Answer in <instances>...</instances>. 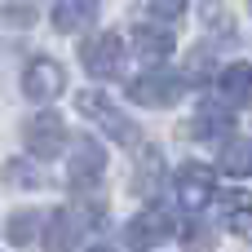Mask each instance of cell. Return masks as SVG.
I'll list each match as a JSON object with an SVG mask.
<instances>
[{
  "label": "cell",
  "instance_id": "4fadbf2b",
  "mask_svg": "<svg viewBox=\"0 0 252 252\" xmlns=\"http://www.w3.org/2000/svg\"><path fill=\"white\" fill-rule=\"evenodd\" d=\"M97 18V0H58L53 4V27L58 31H80Z\"/></svg>",
  "mask_w": 252,
  "mask_h": 252
},
{
  "label": "cell",
  "instance_id": "d6986e66",
  "mask_svg": "<svg viewBox=\"0 0 252 252\" xmlns=\"http://www.w3.org/2000/svg\"><path fill=\"white\" fill-rule=\"evenodd\" d=\"M151 13H155L159 22H177V18L186 13V0H151Z\"/></svg>",
  "mask_w": 252,
  "mask_h": 252
},
{
  "label": "cell",
  "instance_id": "9c48e42d",
  "mask_svg": "<svg viewBox=\"0 0 252 252\" xmlns=\"http://www.w3.org/2000/svg\"><path fill=\"white\" fill-rule=\"evenodd\" d=\"M62 84H66V75H62V66H58L53 58H31L27 71H22V93H27L31 102H49V97H58Z\"/></svg>",
  "mask_w": 252,
  "mask_h": 252
},
{
  "label": "cell",
  "instance_id": "6da1fadb",
  "mask_svg": "<svg viewBox=\"0 0 252 252\" xmlns=\"http://www.w3.org/2000/svg\"><path fill=\"white\" fill-rule=\"evenodd\" d=\"M124 58H128V44H124V35H115V31H102V35H93V40L80 49V62H84V71H89L93 80H115V75L124 71Z\"/></svg>",
  "mask_w": 252,
  "mask_h": 252
},
{
  "label": "cell",
  "instance_id": "ffe728a7",
  "mask_svg": "<svg viewBox=\"0 0 252 252\" xmlns=\"http://www.w3.org/2000/svg\"><path fill=\"white\" fill-rule=\"evenodd\" d=\"M199 13L208 18V27H213V31H230V22H226V13H221V4H217V0H199Z\"/></svg>",
  "mask_w": 252,
  "mask_h": 252
},
{
  "label": "cell",
  "instance_id": "ac0fdd59",
  "mask_svg": "<svg viewBox=\"0 0 252 252\" xmlns=\"http://www.w3.org/2000/svg\"><path fill=\"white\" fill-rule=\"evenodd\" d=\"M4 182H9V186H27V190H35L44 177H40L27 159H9V164H4Z\"/></svg>",
  "mask_w": 252,
  "mask_h": 252
},
{
  "label": "cell",
  "instance_id": "7402d4cb",
  "mask_svg": "<svg viewBox=\"0 0 252 252\" xmlns=\"http://www.w3.org/2000/svg\"><path fill=\"white\" fill-rule=\"evenodd\" d=\"M93 252H111V248H93Z\"/></svg>",
  "mask_w": 252,
  "mask_h": 252
},
{
  "label": "cell",
  "instance_id": "52a82bcc",
  "mask_svg": "<svg viewBox=\"0 0 252 252\" xmlns=\"http://www.w3.org/2000/svg\"><path fill=\"white\" fill-rule=\"evenodd\" d=\"M102 173H106V151L93 137H80L75 151H71V164H66V182L75 190H89V186L102 182Z\"/></svg>",
  "mask_w": 252,
  "mask_h": 252
},
{
  "label": "cell",
  "instance_id": "30bf717a",
  "mask_svg": "<svg viewBox=\"0 0 252 252\" xmlns=\"http://www.w3.org/2000/svg\"><path fill=\"white\" fill-rule=\"evenodd\" d=\"M133 49H137L142 62L159 66V62L173 58L177 40H173V31H164V27H155V22H142V27H133Z\"/></svg>",
  "mask_w": 252,
  "mask_h": 252
},
{
  "label": "cell",
  "instance_id": "3957f363",
  "mask_svg": "<svg viewBox=\"0 0 252 252\" xmlns=\"http://www.w3.org/2000/svg\"><path fill=\"white\" fill-rule=\"evenodd\" d=\"M164 239H173V217H168V208H159V204H151L146 213H137V217L124 226V244L133 252H151V248H159Z\"/></svg>",
  "mask_w": 252,
  "mask_h": 252
},
{
  "label": "cell",
  "instance_id": "2e32d148",
  "mask_svg": "<svg viewBox=\"0 0 252 252\" xmlns=\"http://www.w3.org/2000/svg\"><path fill=\"white\" fill-rule=\"evenodd\" d=\"M35 226H40V213H31V208H22V213H13V217H9V244H18V248H27V244L35 239Z\"/></svg>",
  "mask_w": 252,
  "mask_h": 252
},
{
  "label": "cell",
  "instance_id": "8992f818",
  "mask_svg": "<svg viewBox=\"0 0 252 252\" xmlns=\"http://www.w3.org/2000/svg\"><path fill=\"white\" fill-rule=\"evenodd\" d=\"M182 89H186V80H182V75L146 71V75H137V80L128 84V97H133L137 106H173V102L182 97Z\"/></svg>",
  "mask_w": 252,
  "mask_h": 252
},
{
  "label": "cell",
  "instance_id": "44dd1931",
  "mask_svg": "<svg viewBox=\"0 0 252 252\" xmlns=\"http://www.w3.org/2000/svg\"><path fill=\"white\" fill-rule=\"evenodd\" d=\"M182 244H186V252H204V248H208L204 226H186V230H182Z\"/></svg>",
  "mask_w": 252,
  "mask_h": 252
},
{
  "label": "cell",
  "instance_id": "7c38bea8",
  "mask_svg": "<svg viewBox=\"0 0 252 252\" xmlns=\"http://www.w3.org/2000/svg\"><path fill=\"white\" fill-rule=\"evenodd\" d=\"M221 221L226 230H235L239 239H252V195L248 190H230L221 199Z\"/></svg>",
  "mask_w": 252,
  "mask_h": 252
},
{
  "label": "cell",
  "instance_id": "5bb4252c",
  "mask_svg": "<svg viewBox=\"0 0 252 252\" xmlns=\"http://www.w3.org/2000/svg\"><path fill=\"white\" fill-rule=\"evenodd\" d=\"M221 168L230 177H248L252 173V137H230L221 146Z\"/></svg>",
  "mask_w": 252,
  "mask_h": 252
},
{
  "label": "cell",
  "instance_id": "277c9868",
  "mask_svg": "<svg viewBox=\"0 0 252 252\" xmlns=\"http://www.w3.org/2000/svg\"><path fill=\"white\" fill-rule=\"evenodd\" d=\"M22 142H27V151H31L35 159H53V155L62 151V142H66V124H62V115H53V111L31 115V120L22 124Z\"/></svg>",
  "mask_w": 252,
  "mask_h": 252
},
{
  "label": "cell",
  "instance_id": "8fae6325",
  "mask_svg": "<svg viewBox=\"0 0 252 252\" xmlns=\"http://www.w3.org/2000/svg\"><path fill=\"white\" fill-rule=\"evenodd\" d=\"M217 93L226 106H252V66L248 62H230L217 75Z\"/></svg>",
  "mask_w": 252,
  "mask_h": 252
},
{
  "label": "cell",
  "instance_id": "ba28073f",
  "mask_svg": "<svg viewBox=\"0 0 252 252\" xmlns=\"http://www.w3.org/2000/svg\"><path fill=\"white\" fill-rule=\"evenodd\" d=\"M213 195H217V177L208 164H182L177 168V204L186 213H199Z\"/></svg>",
  "mask_w": 252,
  "mask_h": 252
},
{
  "label": "cell",
  "instance_id": "9a60e30c",
  "mask_svg": "<svg viewBox=\"0 0 252 252\" xmlns=\"http://www.w3.org/2000/svg\"><path fill=\"white\" fill-rule=\"evenodd\" d=\"M190 133L195 137H221V133H230V115H226V106H199L195 111V120H190Z\"/></svg>",
  "mask_w": 252,
  "mask_h": 252
},
{
  "label": "cell",
  "instance_id": "e0dca14e",
  "mask_svg": "<svg viewBox=\"0 0 252 252\" xmlns=\"http://www.w3.org/2000/svg\"><path fill=\"white\" fill-rule=\"evenodd\" d=\"M159 168H164V164H159V151H155V146H146V151H142V168H137V182H133V186H137L142 195H151V190H155Z\"/></svg>",
  "mask_w": 252,
  "mask_h": 252
},
{
  "label": "cell",
  "instance_id": "7a4b0ae2",
  "mask_svg": "<svg viewBox=\"0 0 252 252\" xmlns=\"http://www.w3.org/2000/svg\"><path fill=\"white\" fill-rule=\"evenodd\" d=\"M75 106H80V115H89L93 124H102L111 142H120V146L137 142V124H133L128 115H120V111H115L102 93H93V89H89V93H80V97H75Z\"/></svg>",
  "mask_w": 252,
  "mask_h": 252
},
{
  "label": "cell",
  "instance_id": "5b68a950",
  "mask_svg": "<svg viewBox=\"0 0 252 252\" xmlns=\"http://www.w3.org/2000/svg\"><path fill=\"white\" fill-rule=\"evenodd\" d=\"M84 221H93L89 208H58L44 226V252H75L80 235H84Z\"/></svg>",
  "mask_w": 252,
  "mask_h": 252
}]
</instances>
